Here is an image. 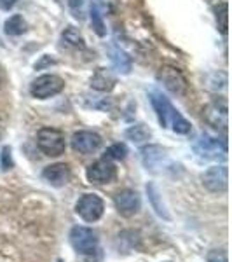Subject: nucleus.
<instances>
[{"label": "nucleus", "instance_id": "nucleus-1", "mask_svg": "<svg viewBox=\"0 0 232 262\" xmlns=\"http://www.w3.org/2000/svg\"><path fill=\"white\" fill-rule=\"evenodd\" d=\"M150 101H152V107H154L155 114H157L159 124H161L163 128L171 126L173 131L180 135H185L191 131V122L185 119V117H182V114L173 107L171 101L168 100L166 96L159 95V93H152Z\"/></svg>", "mask_w": 232, "mask_h": 262}, {"label": "nucleus", "instance_id": "nucleus-2", "mask_svg": "<svg viewBox=\"0 0 232 262\" xmlns=\"http://www.w3.org/2000/svg\"><path fill=\"white\" fill-rule=\"evenodd\" d=\"M37 145L49 158H58L66 149L65 135L60 129L54 128H42L37 135Z\"/></svg>", "mask_w": 232, "mask_h": 262}, {"label": "nucleus", "instance_id": "nucleus-3", "mask_svg": "<svg viewBox=\"0 0 232 262\" xmlns=\"http://www.w3.org/2000/svg\"><path fill=\"white\" fill-rule=\"evenodd\" d=\"M63 90H65V81H63L60 75H53V74L40 75L30 86L32 96L37 100H48L51 96L61 93Z\"/></svg>", "mask_w": 232, "mask_h": 262}, {"label": "nucleus", "instance_id": "nucleus-4", "mask_svg": "<svg viewBox=\"0 0 232 262\" xmlns=\"http://www.w3.org/2000/svg\"><path fill=\"white\" fill-rule=\"evenodd\" d=\"M70 243L79 253L82 255H91L98 248V234L89 227L75 226L70 231Z\"/></svg>", "mask_w": 232, "mask_h": 262}, {"label": "nucleus", "instance_id": "nucleus-5", "mask_svg": "<svg viewBox=\"0 0 232 262\" xmlns=\"http://www.w3.org/2000/svg\"><path fill=\"white\" fill-rule=\"evenodd\" d=\"M105 210V203L96 194H84L79 198L77 205H75V212L79 217L86 222H96L101 219Z\"/></svg>", "mask_w": 232, "mask_h": 262}, {"label": "nucleus", "instance_id": "nucleus-6", "mask_svg": "<svg viewBox=\"0 0 232 262\" xmlns=\"http://www.w3.org/2000/svg\"><path fill=\"white\" fill-rule=\"evenodd\" d=\"M194 150L204 159H223L227 154L225 143L208 133H202L201 137L194 142Z\"/></svg>", "mask_w": 232, "mask_h": 262}, {"label": "nucleus", "instance_id": "nucleus-7", "mask_svg": "<svg viewBox=\"0 0 232 262\" xmlns=\"http://www.w3.org/2000/svg\"><path fill=\"white\" fill-rule=\"evenodd\" d=\"M159 81L163 82V86L166 88L168 91L173 93V95L182 96L187 91V79L185 75L180 72L176 67L166 65L159 70Z\"/></svg>", "mask_w": 232, "mask_h": 262}, {"label": "nucleus", "instance_id": "nucleus-8", "mask_svg": "<svg viewBox=\"0 0 232 262\" xmlns=\"http://www.w3.org/2000/svg\"><path fill=\"white\" fill-rule=\"evenodd\" d=\"M113 203H115V208L122 217H133L134 213H138L140 210V196L133 189H124V191L117 192L113 196Z\"/></svg>", "mask_w": 232, "mask_h": 262}, {"label": "nucleus", "instance_id": "nucleus-9", "mask_svg": "<svg viewBox=\"0 0 232 262\" xmlns=\"http://www.w3.org/2000/svg\"><path fill=\"white\" fill-rule=\"evenodd\" d=\"M101 145V137L95 131H77L72 137V147L79 154H92L100 149Z\"/></svg>", "mask_w": 232, "mask_h": 262}, {"label": "nucleus", "instance_id": "nucleus-10", "mask_svg": "<svg viewBox=\"0 0 232 262\" xmlns=\"http://www.w3.org/2000/svg\"><path fill=\"white\" fill-rule=\"evenodd\" d=\"M115 179V166L110 159H98L87 168V180L91 184H108Z\"/></svg>", "mask_w": 232, "mask_h": 262}, {"label": "nucleus", "instance_id": "nucleus-11", "mask_svg": "<svg viewBox=\"0 0 232 262\" xmlns=\"http://www.w3.org/2000/svg\"><path fill=\"white\" fill-rule=\"evenodd\" d=\"M227 182H229V171L225 166L208 168L202 175V184L212 192H223L227 189Z\"/></svg>", "mask_w": 232, "mask_h": 262}, {"label": "nucleus", "instance_id": "nucleus-12", "mask_svg": "<svg viewBox=\"0 0 232 262\" xmlns=\"http://www.w3.org/2000/svg\"><path fill=\"white\" fill-rule=\"evenodd\" d=\"M204 119L210 126L217 129H227V122H229V116H227V103L225 101H213L204 108Z\"/></svg>", "mask_w": 232, "mask_h": 262}, {"label": "nucleus", "instance_id": "nucleus-13", "mask_svg": "<svg viewBox=\"0 0 232 262\" xmlns=\"http://www.w3.org/2000/svg\"><path fill=\"white\" fill-rule=\"evenodd\" d=\"M42 177H44L51 185H54V187H61V185H65L66 182L70 180V168H68V164H65V163L51 164V166H48L42 171Z\"/></svg>", "mask_w": 232, "mask_h": 262}, {"label": "nucleus", "instance_id": "nucleus-14", "mask_svg": "<svg viewBox=\"0 0 232 262\" xmlns=\"http://www.w3.org/2000/svg\"><path fill=\"white\" fill-rule=\"evenodd\" d=\"M115 86V77L108 70H96L95 75L91 77V88L98 91H112Z\"/></svg>", "mask_w": 232, "mask_h": 262}, {"label": "nucleus", "instance_id": "nucleus-15", "mask_svg": "<svg viewBox=\"0 0 232 262\" xmlns=\"http://www.w3.org/2000/svg\"><path fill=\"white\" fill-rule=\"evenodd\" d=\"M142 158L143 164H145L147 170H154L164 158V149H161L159 145H149L142 150Z\"/></svg>", "mask_w": 232, "mask_h": 262}, {"label": "nucleus", "instance_id": "nucleus-16", "mask_svg": "<svg viewBox=\"0 0 232 262\" xmlns=\"http://www.w3.org/2000/svg\"><path fill=\"white\" fill-rule=\"evenodd\" d=\"M112 61H113V67L117 69V72H122V74H129L131 72V60L129 56L121 49H112Z\"/></svg>", "mask_w": 232, "mask_h": 262}, {"label": "nucleus", "instance_id": "nucleus-17", "mask_svg": "<svg viewBox=\"0 0 232 262\" xmlns=\"http://www.w3.org/2000/svg\"><path fill=\"white\" fill-rule=\"evenodd\" d=\"M4 30H6L7 35H21V33L27 32V23H25V19L19 14H14L6 21Z\"/></svg>", "mask_w": 232, "mask_h": 262}, {"label": "nucleus", "instance_id": "nucleus-18", "mask_svg": "<svg viewBox=\"0 0 232 262\" xmlns=\"http://www.w3.org/2000/svg\"><path fill=\"white\" fill-rule=\"evenodd\" d=\"M126 138H129L134 143H142L150 138V129L143 124H134L129 129H126Z\"/></svg>", "mask_w": 232, "mask_h": 262}, {"label": "nucleus", "instance_id": "nucleus-19", "mask_svg": "<svg viewBox=\"0 0 232 262\" xmlns=\"http://www.w3.org/2000/svg\"><path fill=\"white\" fill-rule=\"evenodd\" d=\"M147 192H149V200H150V203H152V206H154L155 213H157L159 217L170 219V215H168L166 208H164V205H161V200H159L157 187H155L154 184H149V185H147Z\"/></svg>", "mask_w": 232, "mask_h": 262}, {"label": "nucleus", "instance_id": "nucleus-20", "mask_svg": "<svg viewBox=\"0 0 232 262\" xmlns=\"http://www.w3.org/2000/svg\"><path fill=\"white\" fill-rule=\"evenodd\" d=\"M128 156V147L124 143H113L105 150V159H110V161H121Z\"/></svg>", "mask_w": 232, "mask_h": 262}, {"label": "nucleus", "instance_id": "nucleus-21", "mask_svg": "<svg viewBox=\"0 0 232 262\" xmlns=\"http://www.w3.org/2000/svg\"><path fill=\"white\" fill-rule=\"evenodd\" d=\"M63 40L66 42L68 46H74V48H84V39L82 35L79 33V30H75L74 27H68L65 32H63Z\"/></svg>", "mask_w": 232, "mask_h": 262}, {"label": "nucleus", "instance_id": "nucleus-22", "mask_svg": "<svg viewBox=\"0 0 232 262\" xmlns=\"http://www.w3.org/2000/svg\"><path fill=\"white\" fill-rule=\"evenodd\" d=\"M217 21H218V27H220L222 33L225 35L227 28H229V6L227 4H220L217 7Z\"/></svg>", "mask_w": 232, "mask_h": 262}, {"label": "nucleus", "instance_id": "nucleus-23", "mask_svg": "<svg viewBox=\"0 0 232 262\" xmlns=\"http://www.w3.org/2000/svg\"><path fill=\"white\" fill-rule=\"evenodd\" d=\"M91 21H92V28H95V32L98 33L100 37H103L105 35V25H103V19H101L98 6L91 7Z\"/></svg>", "mask_w": 232, "mask_h": 262}, {"label": "nucleus", "instance_id": "nucleus-24", "mask_svg": "<svg viewBox=\"0 0 232 262\" xmlns=\"http://www.w3.org/2000/svg\"><path fill=\"white\" fill-rule=\"evenodd\" d=\"M12 150H11V147H4L2 149V154H0V166H2V170L4 171H7V170H11L12 168Z\"/></svg>", "mask_w": 232, "mask_h": 262}, {"label": "nucleus", "instance_id": "nucleus-25", "mask_svg": "<svg viewBox=\"0 0 232 262\" xmlns=\"http://www.w3.org/2000/svg\"><path fill=\"white\" fill-rule=\"evenodd\" d=\"M208 262H229V259L223 250H213L208 253Z\"/></svg>", "mask_w": 232, "mask_h": 262}, {"label": "nucleus", "instance_id": "nucleus-26", "mask_svg": "<svg viewBox=\"0 0 232 262\" xmlns=\"http://www.w3.org/2000/svg\"><path fill=\"white\" fill-rule=\"evenodd\" d=\"M16 2H18V0H0V9L9 11L16 6Z\"/></svg>", "mask_w": 232, "mask_h": 262}, {"label": "nucleus", "instance_id": "nucleus-27", "mask_svg": "<svg viewBox=\"0 0 232 262\" xmlns=\"http://www.w3.org/2000/svg\"><path fill=\"white\" fill-rule=\"evenodd\" d=\"M49 63H54V60H49V58H44L40 63H37L35 65V69H40V67H44V65H49Z\"/></svg>", "mask_w": 232, "mask_h": 262}, {"label": "nucleus", "instance_id": "nucleus-28", "mask_svg": "<svg viewBox=\"0 0 232 262\" xmlns=\"http://www.w3.org/2000/svg\"><path fill=\"white\" fill-rule=\"evenodd\" d=\"M0 138H2V131H0Z\"/></svg>", "mask_w": 232, "mask_h": 262}]
</instances>
